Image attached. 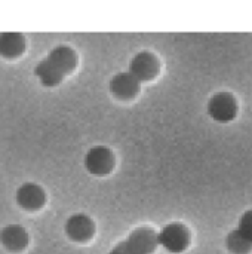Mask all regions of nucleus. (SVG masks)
Masks as SVG:
<instances>
[{"label": "nucleus", "instance_id": "7ed1b4c3", "mask_svg": "<svg viewBox=\"0 0 252 254\" xmlns=\"http://www.w3.org/2000/svg\"><path fill=\"white\" fill-rule=\"evenodd\" d=\"M209 116L220 124H229L238 116V101L230 92H218L208 101Z\"/></svg>", "mask_w": 252, "mask_h": 254}, {"label": "nucleus", "instance_id": "ddd939ff", "mask_svg": "<svg viewBox=\"0 0 252 254\" xmlns=\"http://www.w3.org/2000/svg\"><path fill=\"white\" fill-rule=\"evenodd\" d=\"M226 247L232 254H251L252 241L245 237L239 229L232 231L226 238Z\"/></svg>", "mask_w": 252, "mask_h": 254}, {"label": "nucleus", "instance_id": "39448f33", "mask_svg": "<svg viewBox=\"0 0 252 254\" xmlns=\"http://www.w3.org/2000/svg\"><path fill=\"white\" fill-rule=\"evenodd\" d=\"M137 80L143 82H151L159 76L160 71V63L156 55L151 52H140L137 54L131 63L128 70Z\"/></svg>", "mask_w": 252, "mask_h": 254}, {"label": "nucleus", "instance_id": "0eeeda50", "mask_svg": "<svg viewBox=\"0 0 252 254\" xmlns=\"http://www.w3.org/2000/svg\"><path fill=\"white\" fill-rule=\"evenodd\" d=\"M65 234L74 243H88L95 235V225L86 214H73L65 223Z\"/></svg>", "mask_w": 252, "mask_h": 254}, {"label": "nucleus", "instance_id": "f8f14e48", "mask_svg": "<svg viewBox=\"0 0 252 254\" xmlns=\"http://www.w3.org/2000/svg\"><path fill=\"white\" fill-rule=\"evenodd\" d=\"M34 74L39 77L40 83L43 86H48V88H53V86H58L62 79H64V74L48 60H42L36 67H34Z\"/></svg>", "mask_w": 252, "mask_h": 254}, {"label": "nucleus", "instance_id": "423d86ee", "mask_svg": "<svg viewBox=\"0 0 252 254\" xmlns=\"http://www.w3.org/2000/svg\"><path fill=\"white\" fill-rule=\"evenodd\" d=\"M110 92L114 98L120 101H131L137 98V95L141 91V82L137 80L129 71H122L113 76L110 80Z\"/></svg>", "mask_w": 252, "mask_h": 254}, {"label": "nucleus", "instance_id": "f257e3e1", "mask_svg": "<svg viewBox=\"0 0 252 254\" xmlns=\"http://www.w3.org/2000/svg\"><path fill=\"white\" fill-rule=\"evenodd\" d=\"M157 247V234L149 226H140L108 254H153Z\"/></svg>", "mask_w": 252, "mask_h": 254}, {"label": "nucleus", "instance_id": "9d476101", "mask_svg": "<svg viewBox=\"0 0 252 254\" xmlns=\"http://www.w3.org/2000/svg\"><path fill=\"white\" fill-rule=\"evenodd\" d=\"M64 76L73 73L77 67V54L74 52L73 48L61 45L53 48L49 55L46 57Z\"/></svg>", "mask_w": 252, "mask_h": 254}, {"label": "nucleus", "instance_id": "f03ea898", "mask_svg": "<svg viewBox=\"0 0 252 254\" xmlns=\"http://www.w3.org/2000/svg\"><path fill=\"white\" fill-rule=\"evenodd\" d=\"M157 243L168 253H184L190 246V232L181 223H169L157 234Z\"/></svg>", "mask_w": 252, "mask_h": 254}, {"label": "nucleus", "instance_id": "4468645a", "mask_svg": "<svg viewBox=\"0 0 252 254\" xmlns=\"http://www.w3.org/2000/svg\"><path fill=\"white\" fill-rule=\"evenodd\" d=\"M238 229L252 241V210H248L247 213H244V216L241 217Z\"/></svg>", "mask_w": 252, "mask_h": 254}, {"label": "nucleus", "instance_id": "1a4fd4ad", "mask_svg": "<svg viewBox=\"0 0 252 254\" xmlns=\"http://www.w3.org/2000/svg\"><path fill=\"white\" fill-rule=\"evenodd\" d=\"M0 243L7 252L19 253L28 246V234L19 225H9L1 229Z\"/></svg>", "mask_w": 252, "mask_h": 254}, {"label": "nucleus", "instance_id": "20e7f679", "mask_svg": "<svg viewBox=\"0 0 252 254\" xmlns=\"http://www.w3.org/2000/svg\"><path fill=\"white\" fill-rule=\"evenodd\" d=\"M114 164H116L114 155L105 146H95L85 156V167L88 173L97 177L108 176L113 171Z\"/></svg>", "mask_w": 252, "mask_h": 254}, {"label": "nucleus", "instance_id": "6e6552de", "mask_svg": "<svg viewBox=\"0 0 252 254\" xmlns=\"http://www.w3.org/2000/svg\"><path fill=\"white\" fill-rule=\"evenodd\" d=\"M15 198H16L18 205L27 211L40 210L46 202L45 190L36 183H24L22 186H19Z\"/></svg>", "mask_w": 252, "mask_h": 254}, {"label": "nucleus", "instance_id": "9b49d317", "mask_svg": "<svg viewBox=\"0 0 252 254\" xmlns=\"http://www.w3.org/2000/svg\"><path fill=\"white\" fill-rule=\"evenodd\" d=\"M25 51V37L21 33H1L0 34V57L12 60Z\"/></svg>", "mask_w": 252, "mask_h": 254}]
</instances>
